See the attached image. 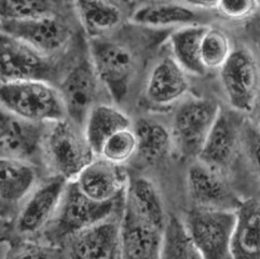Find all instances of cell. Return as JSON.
<instances>
[{
  "mask_svg": "<svg viewBox=\"0 0 260 259\" xmlns=\"http://www.w3.org/2000/svg\"><path fill=\"white\" fill-rule=\"evenodd\" d=\"M0 107L35 123H55L67 118L58 89L41 79L0 81Z\"/></svg>",
  "mask_w": 260,
  "mask_h": 259,
  "instance_id": "cell-1",
  "label": "cell"
},
{
  "mask_svg": "<svg viewBox=\"0 0 260 259\" xmlns=\"http://www.w3.org/2000/svg\"><path fill=\"white\" fill-rule=\"evenodd\" d=\"M90 59L112 100L116 103L123 102L136 74L137 58L133 50L106 36L91 38Z\"/></svg>",
  "mask_w": 260,
  "mask_h": 259,
  "instance_id": "cell-2",
  "label": "cell"
},
{
  "mask_svg": "<svg viewBox=\"0 0 260 259\" xmlns=\"http://www.w3.org/2000/svg\"><path fill=\"white\" fill-rule=\"evenodd\" d=\"M46 153L56 175L75 180L96 155L79 125L67 118L53 123L45 138Z\"/></svg>",
  "mask_w": 260,
  "mask_h": 259,
  "instance_id": "cell-3",
  "label": "cell"
},
{
  "mask_svg": "<svg viewBox=\"0 0 260 259\" xmlns=\"http://www.w3.org/2000/svg\"><path fill=\"white\" fill-rule=\"evenodd\" d=\"M236 211L194 206L185 223L203 259L231 258L230 243Z\"/></svg>",
  "mask_w": 260,
  "mask_h": 259,
  "instance_id": "cell-4",
  "label": "cell"
},
{
  "mask_svg": "<svg viewBox=\"0 0 260 259\" xmlns=\"http://www.w3.org/2000/svg\"><path fill=\"white\" fill-rule=\"evenodd\" d=\"M219 77L229 105L242 114L252 112L259 93V68L253 52L245 47L233 49L219 68Z\"/></svg>",
  "mask_w": 260,
  "mask_h": 259,
  "instance_id": "cell-5",
  "label": "cell"
},
{
  "mask_svg": "<svg viewBox=\"0 0 260 259\" xmlns=\"http://www.w3.org/2000/svg\"><path fill=\"white\" fill-rule=\"evenodd\" d=\"M220 107L211 99L191 98L180 104L173 120V142L185 157H198Z\"/></svg>",
  "mask_w": 260,
  "mask_h": 259,
  "instance_id": "cell-6",
  "label": "cell"
},
{
  "mask_svg": "<svg viewBox=\"0 0 260 259\" xmlns=\"http://www.w3.org/2000/svg\"><path fill=\"white\" fill-rule=\"evenodd\" d=\"M101 81L90 58L80 59L65 75L59 94L66 117L77 125H83L90 110L96 105Z\"/></svg>",
  "mask_w": 260,
  "mask_h": 259,
  "instance_id": "cell-7",
  "label": "cell"
},
{
  "mask_svg": "<svg viewBox=\"0 0 260 259\" xmlns=\"http://www.w3.org/2000/svg\"><path fill=\"white\" fill-rule=\"evenodd\" d=\"M115 201L100 202L85 196L76 181H68L62 201L56 211L55 229L60 237L74 233L110 217Z\"/></svg>",
  "mask_w": 260,
  "mask_h": 259,
  "instance_id": "cell-8",
  "label": "cell"
},
{
  "mask_svg": "<svg viewBox=\"0 0 260 259\" xmlns=\"http://www.w3.org/2000/svg\"><path fill=\"white\" fill-rule=\"evenodd\" d=\"M50 72L48 56L11 35L0 31V81L46 80Z\"/></svg>",
  "mask_w": 260,
  "mask_h": 259,
  "instance_id": "cell-9",
  "label": "cell"
},
{
  "mask_svg": "<svg viewBox=\"0 0 260 259\" xmlns=\"http://www.w3.org/2000/svg\"><path fill=\"white\" fill-rule=\"evenodd\" d=\"M0 31L27 43L48 57L62 50L71 37L68 26L53 14L24 21H0Z\"/></svg>",
  "mask_w": 260,
  "mask_h": 259,
  "instance_id": "cell-10",
  "label": "cell"
},
{
  "mask_svg": "<svg viewBox=\"0 0 260 259\" xmlns=\"http://www.w3.org/2000/svg\"><path fill=\"white\" fill-rule=\"evenodd\" d=\"M187 188L194 206L236 211L239 199L215 170L198 161L187 172Z\"/></svg>",
  "mask_w": 260,
  "mask_h": 259,
  "instance_id": "cell-11",
  "label": "cell"
},
{
  "mask_svg": "<svg viewBox=\"0 0 260 259\" xmlns=\"http://www.w3.org/2000/svg\"><path fill=\"white\" fill-rule=\"evenodd\" d=\"M121 257L133 259L160 258L162 230L125 205L120 221Z\"/></svg>",
  "mask_w": 260,
  "mask_h": 259,
  "instance_id": "cell-12",
  "label": "cell"
},
{
  "mask_svg": "<svg viewBox=\"0 0 260 259\" xmlns=\"http://www.w3.org/2000/svg\"><path fill=\"white\" fill-rule=\"evenodd\" d=\"M71 237L69 249L75 258L121 257L120 222L110 217L93 223Z\"/></svg>",
  "mask_w": 260,
  "mask_h": 259,
  "instance_id": "cell-13",
  "label": "cell"
},
{
  "mask_svg": "<svg viewBox=\"0 0 260 259\" xmlns=\"http://www.w3.org/2000/svg\"><path fill=\"white\" fill-rule=\"evenodd\" d=\"M190 88L188 74L172 55L162 56L147 78L145 95L155 106H170L187 94Z\"/></svg>",
  "mask_w": 260,
  "mask_h": 259,
  "instance_id": "cell-14",
  "label": "cell"
},
{
  "mask_svg": "<svg viewBox=\"0 0 260 259\" xmlns=\"http://www.w3.org/2000/svg\"><path fill=\"white\" fill-rule=\"evenodd\" d=\"M67 183L63 176L55 175L35 190L19 216L17 229L23 233H32L45 226L55 215Z\"/></svg>",
  "mask_w": 260,
  "mask_h": 259,
  "instance_id": "cell-15",
  "label": "cell"
},
{
  "mask_svg": "<svg viewBox=\"0 0 260 259\" xmlns=\"http://www.w3.org/2000/svg\"><path fill=\"white\" fill-rule=\"evenodd\" d=\"M41 123L23 120L4 109L0 111V158L26 160L42 142Z\"/></svg>",
  "mask_w": 260,
  "mask_h": 259,
  "instance_id": "cell-16",
  "label": "cell"
},
{
  "mask_svg": "<svg viewBox=\"0 0 260 259\" xmlns=\"http://www.w3.org/2000/svg\"><path fill=\"white\" fill-rule=\"evenodd\" d=\"M81 191L95 201H116L126 183L121 166L105 159L93 160L75 179Z\"/></svg>",
  "mask_w": 260,
  "mask_h": 259,
  "instance_id": "cell-17",
  "label": "cell"
},
{
  "mask_svg": "<svg viewBox=\"0 0 260 259\" xmlns=\"http://www.w3.org/2000/svg\"><path fill=\"white\" fill-rule=\"evenodd\" d=\"M74 4L90 38L107 36L129 16L128 0H74Z\"/></svg>",
  "mask_w": 260,
  "mask_h": 259,
  "instance_id": "cell-18",
  "label": "cell"
},
{
  "mask_svg": "<svg viewBox=\"0 0 260 259\" xmlns=\"http://www.w3.org/2000/svg\"><path fill=\"white\" fill-rule=\"evenodd\" d=\"M238 143L236 120L221 108L198 154L199 161L215 170L227 167L233 159Z\"/></svg>",
  "mask_w": 260,
  "mask_h": 259,
  "instance_id": "cell-19",
  "label": "cell"
},
{
  "mask_svg": "<svg viewBox=\"0 0 260 259\" xmlns=\"http://www.w3.org/2000/svg\"><path fill=\"white\" fill-rule=\"evenodd\" d=\"M260 213L257 199L241 201L236 210L230 255L238 259H258L260 255Z\"/></svg>",
  "mask_w": 260,
  "mask_h": 259,
  "instance_id": "cell-20",
  "label": "cell"
},
{
  "mask_svg": "<svg viewBox=\"0 0 260 259\" xmlns=\"http://www.w3.org/2000/svg\"><path fill=\"white\" fill-rule=\"evenodd\" d=\"M132 23L149 28L183 27L201 24V16L187 4L175 2H151L142 5L131 14Z\"/></svg>",
  "mask_w": 260,
  "mask_h": 259,
  "instance_id": "cell-21",
  "label": "cell"
},
{
  "mask_svg": "<svg viewBox=\"0 0 260 259\" xmlns=\"http://www.w3.org/2000/svg\"><path fill=\"white\" fill-rule=\"evenodd\" d=\"M84 135L95 154H100L108 138L120 130L132 127V121L124 111L109 104H96L86 116Z\"/></svg>",
  "mask_w": 260,
  "mask_h": 259,
  "instance_id": "cell-22",
  "label": "cell"
},
{
  "mask_svg": "<svg viewBox=\"0 0 260 259\" xmlns=\"http://www.w3.org/2000/svg\"><path fill=\"white\" fill-rule=\"evenodd\" d=\"M205 28L203 24L183 26L170 37L171 55L188 75L200 77L206 74L200 57V43Z\"/></svg>",
  "mask_w": 260,
  "mask_h": 259,
  "instance_id": "cell-23",
  "label": "cell"
},
{
  "mask_svg": "<svg viewBox=\"0 0 260 259\" xmlns=\"http://www.w3.org/2000/svg\"><path fill=\"white\" fill-rule=\"evenodd\" d=\"M125 205L131 207L154 227L163 230L167 215L160 193L151 180L137 177L129 181L126 189Z\"/></svg>",
  "mask_w": 260,
  "mask_h": 259,
  "instance_id": "cell-24",
  "label": "cell"
},
{
  "mask_svg": "<svg viewBox=\"0 0 260 259\" xmlns=\"http://www.w3.org/2000/svg\"><path fill=\"white\" fill-rule=\"evenodd\" d=\"M36 177L26 160L0 158V199L9 203L22 200L31 191Z\"/></svg>",
  "mask_w": 260,
  "mask_h": 259,
  "instance_id": "cell-25",
  "label": "cell"
},
{
  "mask_svg": "<svg viewBox=\"0 0 260 259\" xmlns=\"http://www.w3.org/2000/svg\"><path fill=\"white\" fill-rule=\"evenodd\" d=\"M133 130L137 137V152L147 162H159L170 153L173 146L172 132L160 121L141 118Z\"/></svg>",
  "mask_w": 260,
  "mask_h": 259,
  "instance_id": "cell-26",
  "label": "cell"
},
{
  "mask_svg": "<svg viewBox=\"0 0 260 259\" xmlns=\"http://www.w3.org/2000/svg\"><path fill=\"white\" fill-rule=\"evenodd\" d=\"M160 258L199 259L201 258L190 236L185 220L176 215L167 216L162 230Z\"/></svg>",
  "mask_w": 260,
  "mask_h": 259,
  "instance_id": "cell-27",
  "label": "cell"
},
{
  "mask_svg": "<svg viewBox=\"0 0 260 259\" xmlns=\"http://www.w3.org/2000/svg\"><path fill=\"white\" fill-rule=\"evenodd\" d=\"M229 37L221 29L206 26L200 43V57L207 71L219 69L232 52Z\"/></svg>",
  "mask_w": 260,
  "mask_h": 259,
  "instance_id": "cell-28",
  "label": "cell"
},
{
  "mask_svg": "<svg viewBox=\"0 0 260 259\" xmlns=\"http://www.w3.org/2000/svg\"><path fill=\"white\" fill-rule=\"evenodd\" d=\"M51 14L52 0H0V21H24Z\"/></svg>",
  "mask_w": 260,
  "mask_h": 259,
  "instance_id": "cell-29",
  "label": "cell"
},
{
  "mask_svg": "<svg viewBox=\"0 0 260 259\" xmlns=\"http://www.w3.org/2000/svg\"><path fill=\"white\" fill-rule=\"evenodd\" d=\"M137 152V137L132 127L120 130L104 143L100 157L122 166Z\"/></svg>",
  "mask_w": 260,
  "mask_h": 259,
  "instance_id": "cell-30",
  "label": "cell"
},
{
  "mask_svg": "<svg viewBox=\"0 0 260 259\" xmlns=\"http://www.w3.org/2000/svg\"><path fill=\"white\" fill-rule=\"evenodd\" d=\"M216 8L232 21H243L258 10V0H219Z\"/></svg>",
  "mask_w": 260,
  "mask_h": 259,
  "instance_id": "cell-31",
  "label": "cell"
},
{
  "mask_svg": "<svg viewBox=\"0 0 260 259\" xmlns=\"http://www.w3.org/2000/svg\"><path fill=\"white\" fill-rule=\"evenodd\" d=\"M219 0H185V3L193 9L216 8Z\"/></svg>",
  "mask_w": 260,
  "mask_h": 259,
  "instance_id": "cell-32",
  "label": "cell"
}]
</instances>
